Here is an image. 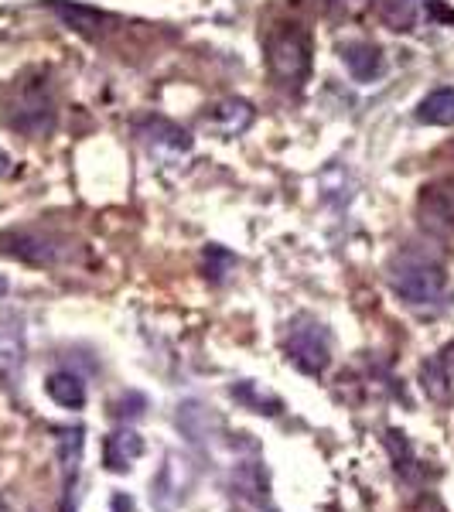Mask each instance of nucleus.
<instances>
[{
    "mask_svg": "<svg viewBox=\"0 0 454 512\" xmlns=\"http://www.w3.org/2000/svg\"><path fill=\"white\" fill-rule=\"evenodd\" d=\"M434 7V0H383V24L390 31H400V35H410V31L420 28L424 14Z\"/></svg>",
    "mask_w": 454,
    "mask_h": 512,
    "instance_id": "6e6552de",
    "label": "nucleus"
},
{
    "mask_svg": "<svg viewBox=\"0 0 454 512\" xmlns=\"http://www.w3.org/2000/svg\"><path fill=\"white\" fill-rule=\"evenodd\" d=\"M253 117H257V113H253V106L246 103V99H222L216 110L205 117V127L219 137H239L253 127Z\"/></svg>",
    "mask_w": 454,
    "mask_h": 512,
    "instance_id": "423d86ee",
    "label": "nucleus"
},
{
    "mask_svg": "<svg viewBox=\"0 0 454 512\" xmlns=\"http://www.w3.org/2000/svg\"><path fill=\"white\" fill-rule=\"evenodd\" d=\"M342 62L356 82H373L386 72V59H383V52H379V45H373V41H345Z\"/></svg>",
    "mask_w": 454,
    "mask_h": 512,
    "instance_id": "39448f33",
    "label": "nucleus"
},
{
    "mask_svg": "<svg viewBox=\"0 0 454 512\" xmlns=\"http://www.w3.org/2000/svg\"><path fill=\"white\" fill-rule=\"evenodd\" d=\"M52 7L69 28L79 31V35H93L99 24H106V14L93 11V7H76V4L69 7V4H62V0H52Z\"/></svg>",
    "mask_w": 454,
    "mask_h": 512,
    "instance_id": "ddd939ff",
    "label": "nucleus"
},
{
    "mask_svg": "<svg viewBox=\"0 0 454 512\" xmlns=\"http://www.w3.org/2000/svg\"><path fill=\"white\" fill-rule=\"evenodd\" d=\"M417 120L427 127H454V89H434L420 99Z\"/></svg>",
    "mask_w": 454,
    "mask_h": 512,
    "instance_id": "9b49d317",
    "label": "nucleus"
},
{
    "mask_svg": "<svg viewBox=\"0 0 454 512\" xmlns=\"http://www.w3.org/2000/svg\"><path fill=\"white\" fill-rule=\"evenodd\" d=\"M11 123L24 134H48L55 123V110H52V99L45 96L41 86H28L18 93V103H14Z\"/></svg>",
    "mask_w": 454,
    "mask_h": 512,
    "instance_id": "20e7f679",
    "label": "nucleus"
},
{
    "mask_svg": "<svg viewBox=\"0 0 454 512\" xmlns=\"http://www.w3.org/2000/svg\"><path fill=\"white\" fill-rule=\"evenodd\" d=\"M140 454H144V441H140V434L130 431V427L113 431L103 444V461L110 472H130Z\"/></svg>",
    "mask_w": 454,
    "mask_h": 512,
    "instance_id": "0eeeda50",
    "label": "nucleus"
},
{
    "mask_svg": "<svg viewBox=\"0 0 454 512\" xmlns=\"http://www.w3.org/2000/svg\"><path fill=\"white\" fill-rule=\"evenodd\" d=\"M45 390L65 410H79L82 403H86V383H82L79 376H72V373H52V376H48V383H45Z\"/></svg>",
    "mask_w": 454,
    "mask_h": 512,
    "instance_id": "f8f14e48",
    "label": "nucleus"
},
{
    "mask_svg": "<svg viewBox=\"0 0 454 512\" xmlns=\"http://www.w3.org/2000/svg\"><path fill=\"white\" fill-rule=\"evenodd\" d=\"M390 284L396 297L407 308L424 311V315H437L451 304V280L444 267L424 260V256H400L390 270Z\"/></svg>",
    "mask_w": 454,
    "mask_h": 512,
    "instance_id": "f257e3e1",
    "label": "nucleus"
},
{
    "mask_svg": "<svg viewBox=\"0 0 454 512\" xmlns=\"http://www.w3.org/2000/svg\"><path fill=\"white\" fill-rule=\"evenodd\" d=\"M4 175H11V158L0 151V178H4Z\"/></svg>",
    "mask_w": 454,
    "mask_h": 512,
    "instance_id": "4468645a",
    "label": "nucleus"
},
{
    "mask_svg": "<svg viewBox=\"0 0 454 512\" xmlns=\"http://www.w3.org/2000/svg\"><path fill=\"white\" fill-rule=\"evenodd\" d=\"M420 379H424V393L431 396L434 403H448L451 400V390H454V373H451V359H448V349L434 359L424 362L420 369Z\"/></svg>",
    "mask_w": 454,
    "mask_h": 512,
    "instance_id": "1a4fd4ad",
    "label": "nucleus"
},
{
    "mask_svg": "<svg viewBox=\"0 0 454 512\" xmlns=\"http://www.w3.org/2000/svg\"><path fill=\"white\" fill-rule=\"evenodd\" d=\"M267 65L284 86H301L311 72V38L297 24L274 31L267 38Z\"/></svg>",
    "mask_w": 454,
    "mask_h": 512,
    "instance_id": "f03ea898",
    "label": "nucleus"
},
{
    "mask_svg": "<svg viewBox=\"0 0 454 512\" xmlns=\"http://www.w3.org/2000/svg\"><path fill=\"white\" fill-rule=\"evenodd\" d=\"M284 352L301 373L321 376L328 369V362H332V335H328V328L318 325V321L297 318L284 338Z\"/></svg>",
    "mask_w": 454,
    "mask_h": 512,
    "instance_id": "7ed1b4c3",
    "label": "nucleus"
},
{
    "mask_svg": "<svg viewBox=\"0 0 454 512\" xmlns=\"http://www.w3.org/2000/svg\"><path fill=\"white\" fill-rule=\"evenodd\" d=\"M137 137H144L147 144H154V147H168V151H175V154L192 147V137H188L185 130L175 127L171 120H161V117H151V120L140 123Z\"/></svg>",
    "mask_w": 454,
    "mask_h": 512,
    "instance_id": "9d476101",
    "label": "nucleus"
}]
</instances>
